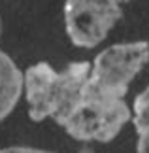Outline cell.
Returning <instances> with one entry per match:
<instances>
[{
  "label": "cell",
  "mask_w": 149,
  "mask_h": 153,
  "mask_svg": "<svg viewBox=\"0 0 149 153\" xmlns=\"http://www.w3.org/2000/svg\"><path fill=\"white\" fill-rule=\"evenodd\" d=\"M23 97V72L8 53L0 49V121H4Z\"/></svg>",
  "instance_id": "obj_5"
},
{
  "label": "cell",
  "mask_w": 149,
  "mask_h": 153,
  "mask_svg": "<svg viewBox=\"0 0 149 153\" xmlns=\"http://www.w3.org/2000/svg\"><path fill=\"white\" fill-rule=\"evenodd\" d=\"M130 0H66L64 28L76 48L93 49L108 38Z\"/></svg>",
  "instance_id": "obj_4"
},
{
  "label": "cell",
  "mask_w": 149,
  "mask_h": 153,
  "mask_svg": "<svg viewBox=\"0 0 149 153\" xmlns=\"http://www.w3.org/2000/svg\"><path fill=\"white\" fill-rule=\"evenodd\" d=\"M0 36H2V15H0Z\"/></svg>",
  "instance_id": "obj_9"
},
{
  "label": "cell",
  "mask_w": 149,
  "mask_h": 153,
  "mask_svg": "<svg viewBox=\"0 0 149 153\" xmlns=\"http://www.w3.org/2000/svg\"><path fill=\"white\" fill-rule=\"evenodd\" d=\"M77 153H96V151H94L93 148H81V149L77 151Z\"/></svg>",
  "instance_id": "obj_8"
},
{
  "label": "cell",
  "mask_w": 149,
  "mask_h": 153,
  "mask_svg": "<svg viewBox=\"0 0 149 153\" xmlns=\"http://www.w3.org/2000/svg\"><path fill=\"white\" fill-rule=\"evenodd\" d=\"M149 62V42H123L106 48L91 62L89 85L108 97L125 98L130 83Z\"/></svg>",
  "instance_id": "obj_3"
},
{
  "label": "cell",
  "mask_w": 149,
  "mask_h": 153,
  "mask_svg": "<svg viewBox=\"0 0 149 153\" xmlns=\"http://www.w3.org/2000/svg\"><path fill=\"white\" fill-rule=\"evenodd\" d=\"M91 62L77 61L57 72L49 62H36L23 72V97L32 121L53 119L64 127L83 98Z\"/></svg>",
  "instance_id": "obj_1"
},
{
  "label": "cell",
  "mask_w": 149,
  "mask_h": 153,
  "mask_svg": "<svg viewBox=\"0 0 149 153\" xmlns=\"http://www.w3.org/2000/svg\"><path fill=\"white\" fill-rule=\"evenodd\" d=\"M132 125L138 136L136 153H149V83L132 104Z\"/></svg>",
  "instance_id": "obj_6"
},
{
  "label": "cell",
  "mask_w": 149,
  "mask_h": 153,
  "mask_svg": "<svg viewBox=\"0 0 149 153\" xmlns=\"http://www.w3.org/2000/svg\"><path fill=\"white\" fill-rule=\"evenodd\" d=\"M0 153H55L40 148H28V146H10V148H2Z\"/></svg>",
  "instance_id": "obj_7"
},
{
  "label": "cell",
  "mask_w": 149,
  "mask_h": 153,
  "mask_svg": "<svg viewBox=\"0 0 149 153\" xmlns=\"http://www.w3.org/2000/svg\"><path fill=\"white\" fill-rule=\"evenodd\" d=\"M132 121V108L125 98L108 97L85 85L83 98L62 128L77 142L108 144Z\"/></svg>",
  "instance_id": "obj_2"
}]
</instances>
